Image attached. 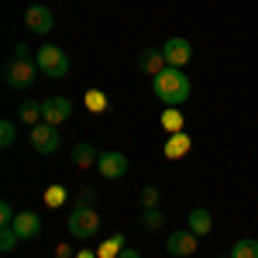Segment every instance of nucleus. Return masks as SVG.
<instances>
[{"label": "nucleus", "instance_id": "obj_1", "mask_svg": "<svg viewBox=\"0 0 258 258\" xmlns=\"http://www.w3.org/2000/svg\"><path fill=\"white\" fill-rule=\"evenodd\" d=\"M152 90H155V97L165 103V107H182L189 93H193V86H189V76L176 69V66H165L159 76H152Z\"/></svg>", "mask_w": 258, "mask_h": 258}, {"label": "nucleus", "instance_id": "obj_2", "mask_svg": "<svg viewBox=\"0 0 258 258\" xmlns=\"http://www.w3.org/2000/svg\"><path fill=\"white\" fill-rule=\"evenodd\" d=\"M35 62H38L41 76H48V80H66L69 69H73L66 48H59V45H41L38 52H35Z\"/></svg>", "mask_w": 258, "mask_h": 258}, {"label": "nucleus", "instance_id": "obj_3", "mask_svg": "<svg viewBox=\"0 0 258 258\" xmlns=\"http://www.w3.org/2000/svg\"><path fill=\"white\" fill-rule=\"evenodd\" d=\"M38 73L41 69L31 55H14L11 66H7V73H4V83H7L11 90H28V86H35Z\"/></svg>", "mask_w": 258, "mask_h": 258}, {"label": "nucleus", "instance_id": "obj_4", "mask_svg": "<svg viewBox=\"0 0 258 258\" xmlns=\"http://www.w3.org/2000/svg\"><path fill=\"white\" fill-rule=\"evenodd\" d=\"M66 227H69V234H73L76 241H93L100 234V214L93 210V207H73Z\"/></svg>", "mask_w": 258, "mask_h": 258}, {"label": "nucleus", "instance_id": "obj_5", "mask_svg": "<svg viewBox=\"0 0 258 258\" xmlns=\"http://www.w3.org/2000/svg\"><path fill=\"white\" fill-rule=\"evenodd\" d=\"M28 141H31V148H35L38 155H55V152H59V145H62L55 124H45V120H41L38 127H31V131H28Z\"/></svg>", "mask_w": 258, "mask_h": 258}, {"label": "nucleus", "instance_id": "obj_6", "mask_svg": "<svg viewBox=\"0 0 258 258\" xmlns=\"http://www.w3.org/2000/svg\"><path fill=\"white\" fill-rule=\"evenodd\" d=\"M93 169H97L103 179H124L127 169H131V159H127L124 152H100V159H97Z\"/></svg>", "mask_w": 258, "mask_h": 258}, {"label": "nucleus", "instance_id": "obj_7", "mask_svg": "<svg viewBox=\"0 0 258 258\" xmlns=\"http://www.w3.org/2000/svg\"><path fill=\"white\" fill-rule=\"evenodd\" d=\"M73 117V103H69V97H48L41 100V120L45 124H66V120Z\"/></svg>", "mask_w": 258, "mask_h": 258}, {"label": "nucleus", "instance_id": "obj_8", "mask_svg": "<svg viewBox=\"0 0 258 258\" xmlns=\"http://www.w3.org/2000/svg\"><path fill=\"white\" fill-rule=\"evenodd\" d=\"M197 244H200L197 234L186 227V231H172V234L165 238V251H169L172 258H189L193 251H197Z\"/></svg>", "mask_w": 258, "mask_h": 258}, {"label": "nucleus", "instance_id": "obj_9", "mask_svg": "<svg viewBox=\"0 0 258 258\" xmlns=\"http://www.w3.org/2000/svg\"><path fill=\"white\" fill-rule=\"evenodd\" d=\"M24 24H28L35 35H48V31L55 28V14H52L45 4H31V7L24 11Z\"/></svg>", "mask_w": 258, "mask_h": 258}, {"label": "nucleus", "instance_id": "obj_10", "mask_svg": "<svg viewBox=\"0 0 258 258\" xmlns=\"http://www.w3.org/2000/svg\"><path fill=\"white\" fill-rule=\"evenodd\" d=\"M162 55H165V62H169V66L186 69V62L193 59V45H189L186 38H169L165 45H162Z\"/></svg>", "mask_w": 258, "mask_h": 258}, {"label": "nucleus", "instance_id": "obj_11", "mask_svg": "<svg viewBox=\"0 0 258 258\" xmlns=\"http://www.w3.org/2000/svg\"><path fill=\"white\" fill-rule=\"evenodd\" d=\"M14 231H18L21 241H35L41 238V217L35 214V210H21L18 217H14V224H11Z\"/></svg>", "mask_w": 258, "mask_h": 258}, {"label": "nucleus", "instance_id": "obj_12", "mask_svg": "<svg viewBox=\"0 0 258 258\" xmlns=\"http://www.w3.org/2000/svg\"><path fill=\"white\" fill-rule=\"evenodd\" d=\"M189 148H193V138H189L186 131H176V135H169V138H165L162 155H165V159H182Z\"/></svg>", "mask_w": 258, "mask_h": 258}, {"label": "nucleus", "instance_id": "obj_13", "mask_svg": "<svg viewBox=\"0 0 258 258\" xmlns=\"http://www.w3.org/2000/svg\"><path fill=\"white\" fill-rule=\"evenodd\" d=\"M186 227H189L197 238H207V234L214 231V217H210V210H203V207L189 210V217H186Z\"/></svg>", "mask_w": 258, "mask_h": 258}, {"label": "nucleus", "instance_id": "obj_14", "mask_svg": "<svg viewBox=\"0 0 258 258\" xmlns=\"http://www.w3.org/2000/svg\"><path fill=\"white\" fill-rule=\"evenodd\" d=\"M138 66L148 73V76H159L169 62H165V55H162V48H145V52L138 55Z\"/></svg>", "mask_w": 258, "mask_h": 258}, {"label": "nucleus", "instance_id": "obj_15", "mask_svg": "<svg viewBox=\"0 0 258 258\" xmlns=\"http://www.w3.org/2000/svg\"><path fill=\"white\" fill-rule=\"evenodd\" d=\"M100 152L90 145V141H76L73 145V162H76V169H90V165H97Z\"/></svg>", "mask_w": 258, "mask_h": 258}, {"label": "nucleus", "instance_id": "obj_16", "mask_svg": "<svg viewBox=\"0 0 258 258\" xmlns=\"http://www.w3.org/2000/svg\"><path fill=\"white\" fill-rule=\"evenodd\" d=\"M124 234H110V238L103 241V244H100L97 248V258H117L120 251H124V248H127V244H124Z\"/></svg>", "mask_w": 258, "mask_h": 258}, {"label": "nucleus", "instance_id": "obj_17", "mask_svg": "<svg viewBox=\"0 0 258 258\" xmlns=\"http://www.w3.org/2000/svg\"><path fill=\"white\" fill-rule=\"evenodd\" d=\"M83 103H86L90 114H103V110L110 107V100H107L103 90H86V93H83Z\"/></svg>", "mask_w": 258, "mask_h": 258}, {"label": "nucleus", "instance_id": "obj_18", "mask_svg": "<svg viewBox=\"0 0 258 258\" xmlns=\"http://www.w3.org/2000/svg\"><path fill=\"white\" fill-rule=\"evenodd\" d=\"M231 258H258V241L255 238H241L231 248Z\"/></svg>", "mask_w": 258, "mask_h": 258}, {"label": "nucleus", "instance_id": "obj_19", "mask_svg": "<svg viewBox=\"0 0 258 258\" xmlns=\"http://www.w3.org/2000/svg\"><path fill=\"white\" fill-rule=\"evenodd\" d=\"M162 127H165L169 135H176V131L186 127V120H182V114H179V107H169V110L162 114Z\"/></svg>", "mask_w": 258, "mask_h": 258}, {"label": "nucleus", "instance_id": "obj_20", "mask_svg": "<svg viewBox=\"0 0 258 258\" xmlns=\"http://www.w3.org/2000/svg\"><path fill=\"white\" fill-rule=\"evenodd\" d=\"M21 124L38 127L41 124V103H21Z\"/></svg>", "mask_w": 258, "mask_h": 258}, {"label": "nucleus", "instance_id": "obj_21", "mask_svg": "<svg viewBox=\"0 0 258 258\" xmlns=\"http://www.w3.org/2000/svg\"><path fill=\"white\" fill-rule=\"evenodd\" d=\"M162 224H165V214H162L159 207H152V210L141 214V227H145V231H159Z\"/></svg>", "mask_w": 258, "mask_h": 258}, {"label": "nucleus", "instance_id": "obj_22", "mask_svg": "<svg viewBox=\"0 0 258 258\" xmlns=\"http://www.w3.org/2000/svg\"><path fill=\"white\" fill-rule=\"evenodd\" d=\"M18 138V127H14V120H0V148H11Z\"/></svg>", "mask_w": 258, "mask_h": 258}, {"label": "nucleus", "instance_id": "obj_23", "mask_svg": "<svg viewBox=\"0 0 258 258\" xmlns=\"http://www.w3.org/2000/svg\"><path fill=\"white\" fill-rule=\"evenodd\" d=\"M18 231H14V227H4V231H0V251H14V248H18Z\"/></svg>", "mask_w": 258, "mask_h": 258}, {"label": "nucleus", "instance_id": "obj_24", "mask_svg": "<svg viewBox=\"0 0 258 258\" xmlns=\"http://www.w3.org/2000/svg\"><path fill=\"white\" fill-rule=\"evenodd\" d=\"M45 203H48V207H62V203H66V189H62V186H48V189H45Z\"/></svg>", "mask_w": 258, "mask_h": 258}, {"label": "nucleus", "instance_id": "obj_25", "mask_svg": "<svg viewBox=\"0 0 258 258\" xmlns=\"http://www.w3.org/2000/svg\"><path fill=\"white\" fill-rule=\"evenodd\" d=\"M141 207H145V210L159 207V189H155V186H145V189H141Z\"/></svg>", "mask_w": 258, "mask_h": 258}, {"label": "nucleus", "instance_id": "obj_26", "mask_svg": "<svg viewBox=\"0 0 258 258\" xmlns=\"http://www.w3.org/2000/svg\"><path fill=\"white\" fill-rule=\"evenodd\" d=\"M14 217H18V214H14V207L4 200V203H0V224H4V227H11V224H14Z\"/></svg>", "mask_w": 258, "mask_h": 258}, {"label": "nucleus", "instance_id": "obj_27", "mask_svg": "<svg viewBox=\"0 0 258 258\" xmlns=\"http://www.w3.org/2000/svg\"><path fill=\"white\" fill-rule=\"evenodd\" d=\"M93 200H97V193H93V189H83L80 200H76V207H93Z\"/></svg>", "mask_w": 258, "mask_h": 258}, {"label": "nucleus", "instance_id": "obj_28", "mask_svg": "<svg viewBox=\"0 0 258 258\" xmlns=\"http://www.w3.org/2000/svg\"><path fill=\"white\" fill-rule=\"evenodd\" d=\"M14 55H31V48H28V45L21 41V45H14Z\"/></svg>", "mask_w": 258, "mask_h": 258}, {"label": "nucleus", "instance_id": "obj_29", "mask_svg": "<svg viewBox=\"0 0 258 258\" xmlns=\"http://www.w3.org/2000/svg\"><path fill=\"white\" fill-rule=\"evenodd\" d=\"M117 258H141V255H138V251H135V248H124V251H120Z\"/></svg>", "mask_w": 258, "mask_h": 258}, {"label": "nucleus", "instance_id": "obj_30", "mask_svg": "<svg viewBox=\"0 0 258 258\" xmlns=\"http://www.w3.org/2000/svg\"><path fill=\"white\" fill-rule=\"evenodd\" d=\"M76 258H97V251H86V248H80V251H76Z\"/></svg>", "mask_w": 258, "mask_h": 258}, {"label": "nucleus", "instance_id": "obj_31", "mask_svg": "<svg viewBox=\"0 0 258 258\" xmlns=\"http://www.w3.org/2000/svg\"><path fill=\"white\" fill-rule=\"evenodd\" d=\"M227 258H231V255H227Z\"/></svg>", "mask_w": 258, "mask_h": 258}]
</instances>
